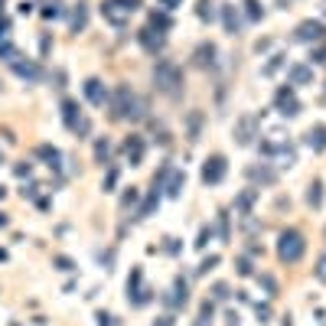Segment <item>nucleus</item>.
Masks as SVG:
<instances>
[{
    "label": "nucleus",
    "instance_id": "cd10ccee",
    "mask_svg": "<svg viewBox=\"0 0 326 326\" xmlns=\"http://www.w3.org/2000/svg\"><path fill=\"white\" fill-rule=\"evenodd\" d=\"M245 4H248V17H251V20H261V13H265V10L258 7V0H245Z\"/></svg>",
    "mask_w": 326,
    "mask_h": 326
},
{
    "label": "nucleus",
    "instance_id": "6e6552de",
    "mask_svg": "<svg viewBox=\"0 0 326 326\" xmlns=\"http://www.w3.org/2000/svg\"><path fill=\"white\" fill-rule=\"evenodd\" d=\"M85 98H88L91 105H105L108 102V88L98 79H88V82H85Z\"/></svg>",
    "mask_w": 326,
    "mask_h": 326
},
{
    "label": "nucleus",
    "instance_id": "c03bdc74",
    "mask_svg": "<svg viewBox=\"0 0 326 326\" xmlns=\"http://www.w3.org/2000/svg\"><path fill=\"white\" fill-rule=\"evenodd\" d=\"M153 326H173V320H170V316H160V323H153Z\"/></svg>",
    "mask_w": 326,
    "mask_h": 326
},
{
    "label": "nucleus",
    "instance_id": "7c9ffc66",
    "mask_svg": "<svg viewBox=\"0 0 326 326\" xmlns=\"http://www.w3.org/2000/svg\"><path fill=\"white\" fill-rule=\"evenodd\" d=\"M215 265H219V254H209V258L203 261V268H199V274H206V271H212Z\"/></svg>",
    "mask_w": 326,
    "mask_h": 326
},
{
    "label": "nucleus",
    "instance_id": "423d86ee",
    "mask_svg": "<svg viewBox=\"0 0 326 326\" xmlns=\"http://www.w3.org/2000/svg\"><path fill=\"white\" fill-rule=\"evenodd\" d=\"M323 33H326V26L316 23V20H307V23L297 26V40L300 43H316V40H323Z\"/></svg>",
    "mask_w": 326,
    "mask_h": 326
},
{
    "label": "nucleus",
    "instance_id": "9d476101",
    "mask_svg": "<svg viewBox=\"0 0 326 326\" xmlns=\"http://www.w3.org/2000/svg\"><path fill=\"white\" fill-rule=\"evenodd\" d=\"M183 186H186V173H180V170H170V183L167 186H163V189H167V196L170 199H176V196H180V192H183Z\"/></svg>",
    "mask_w": 326,
    "mask_h": 326
},
{
    "label": "nucleus",
    "instance_id": "ea45409f",
    "mask_svg": "<svg viewBox=\"0 0 326 326\" xmlns=\"http://www.w3.org/2000/svg\"><path fill=\"white\" fill-rule=\"evenodd\" d=\"M114 183H118V170H111V173H108V180H105V189H111Z\"/></svg>",
    "mask_w": 326,
    "mask_h": 326
},
{
    "label": "nucleus",
    "instance_id": "f257e3e1",
    "mask_svg": "<svg viewBox=\"0 0 326 326\" xmlns=\"http://www.w3.org/2000/svg\"><path fill=\"white\" fill-rule=\"evenodd\" d=\"M111 114H114V118L137 121V118H144V102L127 88V85H121V88L114 91V98H111Z\"/></svg>",
    "mask_w": 326,
    "mask_h": 326
},
{
    "label": "nucleus",
    "instance_id": "6ab92c4d",
    "mask_svg": "<svg viewBox=\"0 0 326 326\" xmlns=\"http://www.w3.org/2000/svg\"><path fill=\"white\" fill-rule=\"evenodd\" d=\"M13 69H17L20 79H29V82L40 79V66H33V62H26V66H23V62H13Z\"/></svg>",
    "mask_w": 326,
    "mask_h": 326
},
{
    "label": "nucleus",
    "instance_id": "f3484780",
    "mask_svg": "<svg viewBox=\"0 0 326 326\" xmlns=\"http://www.w3.org/2000/svg\"><path fill=\"white\" fill-rule=\"evenodd\" d=\"M186 300H189V287H186V281H176V284H173V297H170V304H173V307H186Z\"/></svg>",
    "mask_w": 326,
    "mask_h": 326
},
{
    "label": "nucleus",
    "instance_id": "aec40b11",
    "mask_svg": "<svg viewBox=\"0 0 326 326\" xmlns=\"http://www.w3.org/2000/svg\"><path fill=\"white\" fill-rule=\"evenodd\" d=\"M254 199H258V189H245L242 196L235 199V209H238V212H245V215H248V209L254 206Z\"/></svg>",
    "mask_w": 326,
    "mask_h": 326
},
{
    "label": "nucleus",
    "instance_id": "0eeeda50",
    "mask_svg": "<svg viewBox=\"0 0 326 326\" xmlns=\"http://www.w3.org/2000/svg\"><path fill=\"white\" fill-rule=\"evenodd\" d=\"M277 108H281L284 118H294V114H300V105L294 102V88H281V91H277Z\"/></svg>",
    "mask_w": 326,
    "mask_h": 326
},
{
    "label": "nucleus",
    "instance_id": "5701e85b",
    "mask_svg": "<svg viewBox=\"0 0 326 326\" xmlns=\"http://www.w3.org/2000/svg\"><path fill=\"white\" fill-rule=\"evenodd\" d=\"M40 157H46V160H49V167H59V150H56V147H40Z\"/></svg>",
    "mask_w": 326,
    "mask_h": 326
},
{
    "label": "nucleus",
    "instance_id": "c9c22d12",
    "mask_svg": "<svg viewBox=\"0 0 326 326\" xmlns=\"http://www.w3.org/2000/svg\"><path fill=\"white\" fill-rule=\"evenodd\" d=\"M258 316H261V323H268V320H271V307H268V304H265V307L258 304Z\"/></svg>",
    "mask_w": 326,
    "mask_h": 326
},
{
    "label": "nucleus",
    "instance_id": "412c9836",
    "mask_svg": "<svg viewBox=\"0 0 326 326\" xmlns=\"http://www.w3.org/2000/svg\"><path fill=\"white\" fill-rule=\"evenodd\" d=\"M85 23H88V13H85V7L79 4V7H75V13H72V29H75V33H82Z\"/></svg>",
    "mask_w": 326,
    "mask_h": 326
},
{
    "label": "nucleus",
    "instance_id": "79ce46f5",
    "mask_svg": "<svg viewBox=\"0 0 326 326\" xmlns=\"http://www.w3.org/2000/svg\"><path fill=\"white\" fill-rule=\"evenodd\" d=\"M56 265H59V271H72V261L69 258H56Z\"/></svg>",
    "mask_w": 326,
    "mask_h": 326
},
{
    "label": "nucleus",
    "instance_id": "a18cd8bd",
    "mask_svg": "<svg viewBox=\"0 0 326 326\" xmlns=\"http://www.w3.org/2000/svg\"><path fill=\"white\" fill-rule=\"evenodd\" d=\"M4 36H7V20L0 23V40H4Z\"/></svg>",
    "mask_w": 326,
    "mask_h": 326
},
{
    "label": "nucleus",
    "instance_id": "4468645a",
    "mask_svg": "<svg viewBox=\"0 0 326 326\" xmlns=\"http://www.w3.org/2000/svg\"><path fill=\"white\" fill-rule=\"evenodd\" d=\"M222 20H225V33H229V36H235V33H238V26H242V23H238L235 7H229V4H225V7H222Z\"/></svg>",
    "mask_w": 326,
    "mask_h": 326
},
{
    "label": "nucleus",
    "instance_id": "e433bc0d",
    "mask_svg": "<svg viewBox=\"0 0 326 326\" xmlns=\"http://www.w3.org/2000/svg\"><path fill=\"white\" fill-rule=\"evenodd\" d=\"M209 238H212V232H209V229H203V232H199V242H196V248H203V245L209 242Z\"/></svg>",
    "mask_w": 326,
    "mask_h": 326
},
{
    "label": "nucleus",
    "instance_id": "a19ab883",
    "mask_svg": "<svg viewBox=\"0 0 326 326\" xmlns=\"http://www.w3.org/2000/svg\"><path fill=\"white\" fill-rule=\"evenodd\" d=\"M238 274H251V265H248V258L238 261Z\"/></svg>",
    "mask_w": 326,
    "mask_h": 326
},
{
    "label": "nucleus",
    "instance_id": "b1692460",
    "mask_svg": "<svg viewBox=\"0 0 326 326\" xmlns=\"http://www.w3.org/2000/svg\"><path fill=\"white\" fill-rule=\"evenodd\" d=\"M307 199H310V206H320L323 203V186L313 183V186H310V192H307Z\"/></svg>",
    "mask_w": 326,
    "mask_h": 326
},
{
    "label": "nucleus",
    "instance_id": "39448f33",
    "mask_svg": "<svg viewBox=\"0 0 326 326\" xmlns=\"http://www.w3.org/2000/svg\"><path fill=\"white\" fill-rule=\"evenodd\" d=\"M225 173H229V163H225L222 153H212V157L206 160V167H203V183L206 186H219L225 180Z\"/></svg>",
    "mask_w": 326,
    "mask_h": 326
},
{
    "label": "nucleus",
    "instance_id": "4be33fe9",
    "mask_svg": "<svg viewBox=\"0 0 326 326\" xmlns=\"http://www.w3.org/2000/svg\"><path fill=\"white\" fill-rule=\"evenodd\" d=\"M150 23L157 26V33H167V29H170V17H167V13H150Z\"/></svg>",
    "mask_w": 326,
    "mask_h": 326
},
{
    "label": "nucleus",
    "instance_id": "7ed1b4c3",
    "mask_svg": "<svg viewBox=\"0 0 326 326\" xmlns=\"http://www.w3.org/2000/svg\"><path fill=\"white\" fill-rule=\"evenodd\" d=\"M153 82H157L160 91H167V95H176V91H180V85H183L180 66H176V62H170V59L157 62V69H153Z\"/></svg>",
    "mask_w": 326,
    "mask_h": 326
},
{
    "label": "nucleus",
    "instance_id": "49530a36",
    "mask_svg": "<svg viewBox=\"0 0 326 326\" xmlns=\"http://www.w3.org/2000/svg\"><path fill=\"white\" fill-rule=\"evenodd\" d=\"M4 225H7V215H4V212H0V229H4Z\"/></svg>",
    "mask_w": 326,
    "mask_h": 326
},
{
    "label": "nucleus",
    "instance_id": "4c0bfd02",
    "mask_svg": "<svg viewBox=\"0 0 326 326\" xmlns=\"http://www.w3.org/2000/svg\"><path fill=\"white\" fill-rule=\"evenodd\" d=\"M180 4H183V0H160V7H163V10H176Z\"/></svg>",
    "mask_w": 326,
    "mask_h": 326
},
{
    "label": "nucleus",
    "instance_id": "58836bf2",
    "mask_svg": "<svg viewBox=\"0 0 326 326\" xmlns=\"http://www.w3.org/2000/svg\"><path fill=\"white\" fill-rule=\"evenodd\" d=\"M95 153H98V160H108V141L98 144V150H95Z\"/></svg>",
    "mask_w": 326,
    "mask_h": 326
},
{
    "label": "nucleus",
    "instance_id": "20e7f679",
    "mask_svg": "<svg viewBox=\"0 0 326 326\" xmlns=\"http://www.w3.org/2000/svg\"><path fill=\"white\" fill-rule=\"evenodd\" d=\"M141 7V0H105L102 4V13L108 23H114V26H124L127 23V17Z\"/></svg>",
    "mask_w": 326,
    "mask_h": 326
},
{
    "label": "nucleus",
    "instance_id": "37998d69",
    "mask_svg": "<svg viewBox=\"0 0 326 326\" xmlns=\"http://www.w3.org/2000/svg\"><path fill=\"white\" fill-rule=\"evenodd\" d=\"M98 323H102V326H114V323H111V316H108V313H98Z\"/></svg>",
    "mask_w": 326,
    "mask_h": 326
},
{
    "label": "nucleus",
    "instance_id": "dca6fc26",
    "mask_svg": "<svg viewBox=\"0 0 326 326\" xmlns=\"http://www.w3.org/2000/svg\"><path fill=\"white\" fill-rule=\"evenodd\" d=\"M235 137H238V144H251V137H254V121H251V118H242V121H238Z\"/></svg>",
    "mask_w": 326,
    "mask_h": 326
},
{
    "label": "nucleus",
    "instance_id": "2f4dec72",
    "mask_svg": "<svg viewBox=\"0 0 326 326\" xmlns=\"http://www.w3.org/2000/svg\"><path fill=\"white\" fill-rule=\"evenodd\" d=\"M212 297H215V300H229V284H215Z\"/></svg>",
    "mask_w": 326,
    "mask_h": 326
},
{
    "label": "nucleus",
    "instance_id": "9b49d317",
    "mask_svg": "<svg viewBox=\"0 0 326 326\" xmlns=\"http://www.w3.org/2000/svg\"><path fill=\"white\" fill-rule=\"evenodd\" d=\"M141 46L147 52H157V49H163V33H153V29H141Z\"/></svg>",
    "mask_w": 326,
    "mask_h": 326
},
{
    "label": "nucleus",
    "instance_id": "c85d7f7f",
    "mask_svg": "<svg viewBox=\"0 0 326 326\" xmlns=\"http://www.w3.org/2000/svg\"><path fill=\"white\" fill-rule=\"evenodd\" d=\"M313 274H316V281L326 284V254H320V261H316V271H313Z\"/></svg>",
    "mask_w": 326,
    "mask_h": 326
},
{
    "label": "nucleus",
    "instance_id": "f8f14e48",
    "mask_svg": "<svg viewBox=\"0 0 326 326\" xmlns=\"http://www.w3.org/2000/svg\"><path fill=\"white\" fill-rule=\"evenodd\" d=\"M313 79V69L310 66H290V72H287V82L290 85H307Z\"/></svg>",
    "mask_w": 326,
    "mask_h": 326
},
{
    "label": "nucleus",
    "instance_id": "bb28decb",
    "mask_svg": "<svg viewBox=\"0 0 326 326\" xmlns=\"http://www.w3.org/2000/svg\"><path fill=\"white\" fill-rule=\"evenodd\" d=\"M281 62H284V56H274V59H271V62H268L265 69H261V72H265V75H274L277 69H281Z\"/></svg>",
    "mask_w": 326,
    "mask_h": 326
},
{
    "label": "nucleus",
    "instance_id": "c756f323",
    "mask_svg": "<svg viewBox=\"0 0 326 326\" xmlns=\"http://www.w3.org/2000/svg\"><path fill=\"white\" fill-rule=\"evenodd\" d=\"M0 56H4L7 62H13V59H17V49H13L10 43H4V46H0Z\"/></svg>",
    "mask_w": 326,
    "mask_h": 326
},
{
    "label": "nucleus",
    "instance_id": "393cba45",
    "mask_svg": "<svg viewBox=\"0 0 326 326\" xmlns=\"http://www.w3.org/2000/svg\"><path fill=\"white\" fill-rule=\"evenodd\" d=\"M251 176H254V180H261V183H274V173H271L268 167H261V170H251Z\"/></svg>",
    "mask_w": 326,
    "mask_h": 326
},
{
    "label": "nucleus",
    "instance_id": "a211bd4d",
    "mask_svg": "<svg viewBox=\"0 0 326 326\" xmlns=\"http://www.w3.org/2000/svg\"><path fill=\"white\" fill-rule=\"evenodd\" d=\"M196 62H199V66H212V62H215V46L212 43H203V46H199V49H196Z\"/></svg>",
    "mask_w": 326,
    "mask_h": 326
},
{
    "label": "nucleus",
    "instance_id": "1a4fd4ad",
    "mask_svg": "<svg viewBox=\"0 0 326 326\" xmlns=\"http://www.w3.org/2000/svg\"><path fill=\"white\" fill-rule=\"evenodd\" d=\"M62 121H66V127H72V131L85 121V118H79V105H75L72 98H66V102H62Z\"/></svg>",
    "mask_w": 326,
    "mask_h": 326
},
{
    "label": "nucleus",
    "instance_id": "f704fd0d",
    "mask_svg": "<svg viewBox=\"0 0 326 326\" xmlns=\"http://www.w3.org/2000/svg\"><path fill=\"white\" fill-rule=\"evenodd\" d=\"M310 62H326V46L316 49V52H310Z\"/></svg>",
    "mask_w": 326,
    "mask_h": 326
},
{
    "label": "nucleus",
    "instance_id": "ddd939ff",
    "mask_svg": "<svg viewBox=\"0 0 326 326\" xmlns=\"http://www.w3.org/2000/svg\"><path fill=\"white\" fill-rule=\"evenodd\" d=\"M124 150H127V160H131V167H137V163L144 160V141H141V137H131Z\"/></svg>",
    "mask_w": 326,
    "mask_h": 326
},
{
    "label": "nucleus",
    "instance_id": "f03ea898",
    "mask_svg": "<svg viewBox=\"0 0 326 326\" xmlns=\"http://www.w3.org/2000/svg\"><path fill=\"white\" fill-rule=\"evenodd\" d=\"M304 251H307V238L300 235L297 229L281 232V242H277V258H281L284 265H297V261L304 258Z\"/></svg>",
    "mask_w": 326,
    "mask_h": 326
},
{
    "label": "nucleus",
    "instance_id": "72a5a7b5",
    "mask_svg": "<svg viewBox=\"0 0 326 326\" xmlns=\"http://www.w3.org/2000/svg\"><path fill=\"white\" fill-rule=\"evenodd\" d=\"M219 232H222V242H229V215H219Z\"/></svg>",
    "mask_w": 326,
    "mask_h": 326
},
{
    "label": "nucleus",
    "instance_id": "a878e982",
    "mask_svg": "<svg viewBox=\"0 0 326 326\" xmlns=\"http://www.w3.org/2000/svg\"><path fill=\"white\" fill-rule=\"evenodd\" d=\"M199 124H203V114H192V118H189V141L199 137Z\"/></svg>",
    "mask_w": 326,
    "mask_h": 326
},
{
    "label": "nucleus",
    "instance_id": "473e14b6",
    "mask_svg": "<svg viewBox=\"0 0 326 326\" xmlns=\"http://www.w3.org/2000/svg\"><path fill=\"white\" fill-rule=\"evenodd\" d=\"M59 13H62V10H59V4H49V7L43 10V17H46V20H56Z\"/></svg>",
    "mask_w": 326,
    "mask_h": 326
},
{
    "label": "nucleus",
    "instance_id": "2eb2a0df",
    "mask_svg": "<svg viewBox=\"0 0 326 326\" xmlns=\"http://www.w3.org/2000/svg\"><path fill=\"white\" fill-rule=\"evenodd\" d=\"M307 144L313 147V150H326V127H323V124L310 127V134H307Z\"/></svg>",
    "mask_w": 326,
    "mask_h": 326
}]
</instances>
